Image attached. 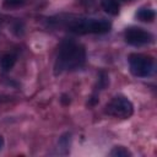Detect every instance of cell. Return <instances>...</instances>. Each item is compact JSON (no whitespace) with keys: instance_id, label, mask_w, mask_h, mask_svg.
Instances as JSON below:
<instances>
[{"instance_id":"obj_4","label":"cell","mask_w":157,"mask_h":157,"mask_svg":"<svg viewBox=\"0 0 157 157\" xmlns=\"http://www.w3.org/2000/svg\"><path fill=\"white\" fill-rule=\"evenodd\" d=\"M130 72L136 77H147L153 72V58L145 54L132 53L128 58Z\"/></svg>"},{"instance_id":"obj_6","label":"cell","mask_w":157,"mask_h":157,"mask_svg":"<svg viewBox=\"0 0 157 157\" xmlns=\"http://www.w3.org/2000/svg\"><path fill=\"white\" fill-rule=\"evenodd\" d=\"M101 6L108 15H112V16L119 15L120 5L118 0H101Z\"/></svg>"},{"instance_id":"obj_3","label":"cell","mask_w":157,"mask_h":157,"mask_svg":"<svg viewBox=\"0 0 157 157\" xmlns=\"http://www.w3.org/2000/svg\"><path fill=\"white\" fill-rule=\"evenodd\" d=\"M104 113L110 117H114V118L128 119L134 113V105L128 97H125L123 94H118V96H114L105 104Z\"/></svg>"},{"instance_id":"obj_8","label":"cell","mask_w":157,"mask_h":157,"mask_svg":"<svg viewBox=\"0 0 157 157\" xmlns=\"http://www.w3.org/2000/svg\"><path fill=\"white\" fill-rule=\"evenodd\" d=\"M16 60H17V56L12 53H6L1 56L0 59V67L2 71H10L15 64H16Z\"/></svg>"},{"instance_id":"obj_11","label":"cell","mask_w":157,"mask_h":157,"mask_svg":"<svg viewBox=\"0 0 157 157\" xmlns=\"http://www.w3.org/2000/svg\"><path fill=\"white\" fill-rule=\"evenodd\" d=\"M108 85V76L104 72H101V77L98 80V90H103L105 86Z\"/></svg>"},{"instance_id":"obj_7","label":"cell","mask_w":157,"mask_h":157,"mask_svg":"<svg viewBox=\"0 0 157 157\" xmlns=\"http://www.w3.org/2000/svg\"><path fill=\"white\" fill-rule=\"evenodd\" d=\"M156 17V12L151 7H141L136 12V18L141 22H152Z\"/></svg>"},{"instance_id":"obj_2","label":"cell","mask_w":157,"mask_h":157,"mask_svg":"<svg viewBox=\"0 0 157 157\" xmlns=\"http://www.w3.org/2000/svg\"><path fill=\"white\" fill-rule=\"evenodd\" d=\"M67 28L76 34H103L110 31L112 23L105 18H77L71 21Z\"/></svg>"},{"instance_id":"obj_9","label":"cell","mask_w":157,"mask_h":157,"mask_svg":"<svg viewBox=\"0 0 157 157\" xmlns=\"http://www.w3.org/2000/svg\"><path fill=\"white\" fill-rule=\"evenodd\" d=\"M109 156H113V157H130V156H132V153L124 146H115L109 152Z\"/></svg>"},{"instance_id":"obj_5","label":"cell","mask_w":157,"mask_h":157,"mask_svg":"<svg viewBox=\"0 0 157 157\" xmlns=\"http://www.w3.org/2000/svg\"><path fill=\"white\" fill-rule=\"evenodd\" d=\"M124 39L129 45L141 47L150 44L153 40V34L140 27H130L124 33Z\"/></svg>"},{"instance_id":"obj_13","label":"cell","mask_w":157,"mask_h":157,"mask_svg":"<svg viewBox=\"0 0 157 157\" xmlns=\"http://www.w3.org/2000/svg\"><path fill=\"white\" fill-rule=\"evenodd\" d=\"M4 144H5V140H4V137L0 135V150L4 147Z\"/></svg>"},{"instance_id":"obj_12","label":"cell","mask_w":157,"mask_h":157,"mask_svg":"<svg viewBox=\"0 0 157 157\" xmlns=\"http://www.w3.org/2000/svg\"><path fill=\"white\" fill-rule=\"evenodd\" d=\"M60 101H61L63 104H69L70 103V97H67L66 94H63L61 98H60Z\"/></svg>"},{"instance_id":"obj_1","label":"cell","mask_w":157,"mask_h":157,"mask_svg":"<svg viewBox=\"0 0 157 157\" xmlns=\"http://www.w3.org/2000/svg\"><path fill=\"white\" fill-rule=\"evenodd\" d=\"M86 61V49L82 44L66 39L60 47L54 63V75H60L65 71H74L83 66Z\"/></svg>"},{"instance_id":"obj_10","label":"cell","mask_w":157,"mask_h":157,"mask_svg":"<svg viewBox=\"0 0 157 157\" xmlns=\"http://www.w3.org/2000/svg\"><path fill=\"white\" fill-rule=\"evenodd\" d=\"M25 2V0H4L2 5L6 9H13V7H18Z\"/></svg>"}]
</instances>
